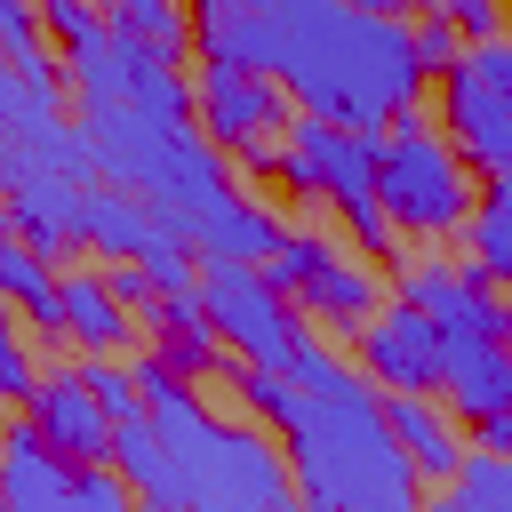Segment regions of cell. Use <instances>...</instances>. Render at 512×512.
<instances>
[{"mask_svg": "<svg viewBox=\"0 0 512 512\" xmlns=\"http://www.w3.org/2000/svg\"><path fill=\"white\" fill-rule=\"evenodd\" d=\"M280 368L296 384V416H288L296 496L312 512H424V480L392 448V432L376 416V384L312 336H296V352Z\"/></svg>", "mask_w": 512, "mask_h": 512, "instance_id": "obj_1", "label": "cell"}, {"mask_svg": "<svg viewBox=\"0 0 512 512\" xmlns=\"http://www.w3.org/2000/svg\"><path fill=\"white\" fill-rule=\"evenodd\" d=\"M376 136V168H368V200L384 208L392 232H456L464 208H472V168L456 160V144L424 120V112H400L392 128H368Z\"/></svg>", "mask_w": 512, "mask_h": 512, "instance_id": "obj_2", "label": "cell"}, {"mask_svg": "<svg viewBox=\"0 0 512 512\" xmlns=\"http://www.w3.org/2000/svg\"><path fill=\"white\" fill-rule=\"evenodd\" d=\"M440 112L472 176H512V48L504 40H472L440 72Z\"/></svg>", "mask_w": 512, "mask_h": 512, "instance_id": "obj_3", "label": "cell"}, {"mask_svg": "<svg viewBox=\"0 0 512 512\" xmlns=\"http://www.w3.org/2000/svg\"><path fill=\"white\" fill-rule=\"evenodd\" d=\"M288 304H296V320H328V328H360L376 304H384V272H368V264H352L328 232H288L280 224V240L264 248V264H256Z\"/></svg>", "mask_w": 512, "mask_h": 512, "instance_id": "obj_4", "label": "cell"}, {"mask_svg": "<svg viewBox=\"0 0 512 512\" xmlns=\"http://www.w3.org/2000/svg\"><path fill=\"white\" fill-rule=\"evenodd\" d=\"M200 320L232 360H256V368H280L296 352V336H304L296 304L256 264H208L200 272Z\"/></svg>", "mask_w": 512, "mask_h": 512, "instance_id": "obj_5", "label": "cell"}, {"mask_svg": "<svg viewBox=\"0 0 512 512\" xmlns=\"http://www.w3.org/2000/svg\"><path fill=\"white\" fill-rule=\"evenodd\" d=\"M280 136H288V144L272 152V176H280L296 200H328V208L368 200V168H376V136H368V128H336V120H320V112H296Z\"/></svg>", "mask_w": 512, "mask_h": 512, "instance_id": "obj_6", "label": "cell"}, {"mask_svg": "<svg viewBox=\"0 0 512 512\" xmlns=\"http://www.w3.org/2000/svg\"><path fill=\"white\" fill-rule=\"evenodd\" d=\"M296 120L288 88L272 72H224V64H200V128L216 152H256L272 144L280 128Z\"/></svg>", "mask_w": 512, "mask_h": 512, "instance_id": "obj_7", "label": "cell"}, {"mask_svg": "<svg viewBox=\"0 0 512 512\" xmlns=\"http://www.w3.org/2000/svg\"><path fill=\"white\" fill-rule=\"evenodd\" d=\"M400 304H416L440 336H496L504 344V296L488 272L456 264V256H416L400 264Z\"/></svg>", "mask_w": 512, "mask_h": 512, "instance_id": "obj_8", "label": "cell"}, {"mask_svg": "<svg viewBox=\"0 0 512 512\" xmlns=\"http://www.w3.org/2000/svg\"><path fill=\"white\" fill-rule=\"evenodd\" d=\"M352 344H360V376L376 392H440V344L448 336L416 304H376L352 328Z\"/></svg>", "mask_w": 512, "mask_h": 512, "instance_id": "obj_9", "label": "cell"}, {"mask_svg": "<svg viewBox=\"0 0 512 512\" xmlns=\"http://www.w3.org/2000/svg\"><path fill=\"white\" fill-rule=\"evenodd\" d=\"M24 416H32V432H40L64 464H104L112 416L96 408V392H88V376H80V368L40 376V384H32V400H24Z\"/></svg>", "mask_w": 512, "mask_h": 512, "instance_id": "obj_10", "label": "cell"}, {"mask_svg": "<svg viewBox=\"0 0 512 512\" xmlns=\"http://www.w3.org/2000/svg\"><path fill=\"white\" fill-rule=\"evenodd\" d=\"M376 416H384L392 448L416 464V480H448V472L472 456V440H464V424L440 408V392H376Z\"/></svg>", "mask_w": 512, "mask_h": 512, "instance_id": "obj_11", "label": "cell"}, {"mask_svg": "<svg viewBox=\"0 0 512 512\" xmlns=\"http://www.w3.org/2000/svg\"><path fill=\"white\" fill-rule=\"evenodd\" d=\"M440 408L456 424L512 408V360H504L496 336H448L440 344Z\"/></svg>", "mask_w": 512, "mask_h": 512, "instance_id": "obj_12", "label": "cell"}, {"mask_svg": "<svg viewBox=\"0 0 512 512\" xmlns=\"http://www.w3.org/2000/svg\"><path fill=\"white\" fill-rule=\"evenodd\" d=\"M8 224H16V240L32 248V256H64L72 240H80V184L72 176H16L8 184Z\"/></svg>", "mask_w": 512, "mask_h": 512, "instance_id": "obj_13", "label": "cell"}, {"mask_svg": "<svg viewBox=\"0 0 512 512\" xmlns=\"http://www.w3.org/2000/svg\"><path fill=\"white\" fill-rule=\"evenodd\" d=\"M56 336L80 352H128V312L104 288V272H64L56 280Z\"/></svg>", "mask_w": 512, "mask_h": 512, "instance_id": "obj_14", "label": "cell"}, {"mask_svg": "<svg viewBox=\"0 0 512 512\" xmlns=\"http://www.w3.org/2000/svg\"><path fill=\"white\" fill-rule=\"evenodd\" d=\"M80 240L112 248V256H144L160 240V216L136 200V192H104V184H80Z\"/></svg>", "mask_w": 512, "mask_h": 512, "instance_id": "obj_15", "label": "cell"}, {"mask_svg": "<svg viewBox=\"0 0 512 512\" xmlns=\"http://www.w3.org/2000/svg\"><path fill=\"white\" fill-rule=\"evenodd\" d=\"M272 240H280V216L232 192V200H224V208H216V216H208V224H200L184 248H200L208 264H248V256L264 264V248H272Z\"/></svg>", "mask_w": 512, "mask_h": 512, "instance_id": "obj_16", "label": "cell"}, {"mask_svg": "<svg viewBox=\"0 0 512 512\" xmlns=\"http://www.w3.org/2000/svg\"><path fill=\"white\" fill-rule=\"evenodd\" d=\"M456 232H472V272L504 280V272H512V184H504V176H480Z\"/></svg>", "mask_w": 512, "mask_h": 512, "instance_id": "obj_17", "label": "cell"}, {"mask_svg": "<svg viewBox=\"0 0 512 512\" xmlns=\"http://www.w3.org/2000/svg\"><path fill=\"white\" fill-rule=\"evenodd\" d=\"M0 304H24V320H40L56 336V272L48 256H32L8 224H0Z\"/></svg>", "mask_w": 512, "mask_h": 512, "instance_id": "obj_18", "label": "cell"}, {"mask_svg": "<svg viewBox=\"0 0 512 512\" xmlns=\"http://www.w3.org/2000/svg\"><path fill=\"white\" fill-rule=\"evenodd\" d=\"M424 512H512V472H504V456H464L448 480H440V496L424 504Z\"/></svg>", "mask_w": 512, "mask_h": 512, "instance_id": "obj_19", "label": "cell"}, {"mask_svg": "<svg viewBox=\"0 0 512 512\" xmlns=\"http://www.w3.org/2000/svg\"><path fill=\"white\" fill-rule=\"evenodd\" d=\"M128 504L136 496H128V480L112 464H72V480H64V496L48 512H128Z\"/></svg>", "mask_w": 512, "mask_h": 512, "instance_id": "obj_20", "label": "cell"}, {"mask_svg": "<svg viewBox=\"0 0 512 512\" xmlns=\"http://www.w3.org/2000/svg\"><path fill=\"white\" fill-rule=\"evenodd\" d=\"M408 56H416V72H424V80H440V72L464 56V40H456V24H448V16H424V24H408Z\"/></svg>", "mask_w": 512, "mask_h": 512, "instance_id": "obj_21", "label": "cell"}, {"mask_svg": "<svg viewBox=\"0 0 512 512\" xmlns=\"http://www.w3.org/2000/svg\"><path fill=\"white\" fill-rule=\"evenodd\" d=\"M32 384H40V368H32L24 336H16V328H0V400H8V408H24V400H32Z\"/></svg>", "mask_w": 512, "mask_h": 512, "instance_id": "obj_22", "label": "cell"}, {"mask_svg": "<svg viewBox=\"0 0 512 512\" xmlns=\"http://www.w3.org/2000/svg\"><path fill=\"white\" fill-rule=\"evenodd\" d=\"M344 224H352V240H360L368 256H384V264H400V232L384 224V208H376V200H352V208H344Z\"/></svg>", "mask_w": 512, "mask_h": 512, "instance_id": "obj_23", "label": "cell"}, {"mask_svg": "<svg viewBox=\"0 0 512 512\" xmlns=\"http://www.w3.org/2000/svg\"><path fill=\"white\" fill-rule=\"evenodd\" d=\"M0 48H8V64H32V56H40V16H32V0H0Z\"/></svg>", "mask_w": 512, "mask_h": 512, "instance_id": "obj_24", "label": "cell"}, {"mask_svg": "<svg viewBox=\"0 0 512 512\" xmlns=\"http://www.w3.org/2000/svg\"><path fill=\"white\" fill-rule=\"evenodd\" d=\"M208 8H232V0H192V16H208Z\"/></svg>", "mask_w": 512, "mask_h": 512, "instance_id": "obj_25", "label": "cell"}, {"mask_svg": "<svg viewBox=\"0 0 512 512\" xmlns=\"http://www.w3.org/2000/svg\"><path fill=\"white\" fill-rule=\"evenodd\" d=\"M128 512H152V504H128Z\"/></svg>", "mask_w": 512, "mask_h": 512, "instance_id": "obj_26", "label": "cell"}, {"mask_svg": "<svg viewBox=\"0 0 512 512\" xmlns=\"http://www.w3.org/2000/svg\"><path fill=\"white\" fill-rule=\"evenodd\" d=\"M0 192H8V168H0Z\"/></svg>", "mask_w": 512, "mask_h": 512, "instance_id": "obj_27", "label": "cell"}]
</instances>
